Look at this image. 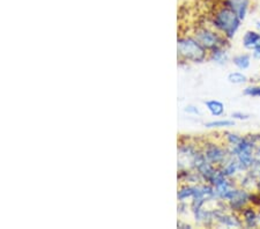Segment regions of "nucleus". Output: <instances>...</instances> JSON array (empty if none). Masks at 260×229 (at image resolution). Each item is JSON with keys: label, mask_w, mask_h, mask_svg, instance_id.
Returning <instances> with one entry per match:
<instances>
[{"label": "nucleus", "mask_w": 260, "mask_h": 229, "mask_svg": "<svg viewBox=\"0 0 260 229\" xmlns=\"http://www.w3.org/2000/svg\"><path fill=\"white\" fill-rule=\"evenodd\" d=\"M242 20L230 6H224L216 12L213 23L215 28L222 31L227 38H232L241 26Z\"/></svg>", "instance_id": "1"}, {"label": "nucleus", "mask_w": 260, "mask_h": 229, "mask_svg": "<svg viewBox=\"0 0 260 229\" xmlns=\"http://www.w3.org/2000/svg\"><path fill=\"white\" fill-rule=\"evenodd\" d=\"M177 42L178 54L185 61L203 63L207 58V50L194 37H179Z\"/></svg>", "instance_id": "2"}, {"label": "nucleus", "mask_w": 260, "mask_h": 229, "mask_svg": "<svg viewBox=\"0 0 260 229\" xmlns=\"http://www.w3.org/2000/svg\"><path fill=\"white\" fill-rule=\"evenodd\" d=\"M194 38L202 44L206 50H214L218 48H222L223 41L222 38L216 34L215 31L207 28H200L196 31Z\"/></svg>", "instance_id": "3"}, {"label": "nucleus", "mask_w": 260, "mask_h": 229, "mask_svg": "<svg viewBox=\"0 0 260 229\" xmlns=\"http://www.w3.org/2000/svg\"><path fill=\"white\" fill-rule=\"evenodd\" d=\"M205 156L212 164L221 163L223 161H226V153H224L222 148H220L216 145L208 146L206 152H205Z\"/></svg>", "instance_id": "4"}, {"label": "nucleus", "mask_w": 260, "mask_h": 229, "mask_svg": "<svg viewBox=\"0 0 260 229\" xmlns=\"http://www.w3.org/2000/svg\"><path fill=\"white\" fill-rule=\"evenodd\" d=\"M243 45L244 48L249 50H254L260 46V34L257 31L249 30L246 31L243 37Z\"/></svg>", "instance_id": "5"}, {"label": "nucleus", "mask_w": 260, "mask_h": 229, "mask_svg": "<svg viewBox=\"0 0 260 229\" xmlns=\"http://www.w3.org/2000/svg\"><path fill=\"white\" fill-rule=\"evenodd\" d=\"M205 104H206L208 111L211 112L212 116L219 117V116H222V115L224 113V104L221 101L210 100V101L205 102Z\"/></svg>", "instance_id": "6"}, {"label": "nucleus", "mask_w": 260, "mask_h": 229, "mask_svg": "<svg viewBox=\"0 0 260 229\" xmlns=\"http://www.w3.org/2000/svg\"><path fill=\"white\" fill-rule=\"evenodd\" d=\"M232 63L238 67L239 70H246L247 67L251 64V56L250 54H239V56H236L232 59Z\"/></svg>", "instance_id": "7"}, {"label": "nucleus", "mask_w": 260, "mask_h": 229, "mask_svg": "<svg viewBox=\"0 0 260 229\" xmlns=\"http://www.w3.org/2000/svg\"><path fill=\"white\" fill-rule=\"evenodd\" d=\"M228 81L234 85H242L247 81V77L242 72H231L228 74Z\"/></svg>", "instance_id": "8"}, {"label": "nucleus", "mask_w": 260, "mask_h": 229, "mask_svg": "<svg viewBox=\"0 0 260 229\" xmlns=\"http://www.w3.org/2000/svg\"><path fill=\"white\" fill-rule=\"evenodd\" d=\"M210 59H211V61L216 62V63H226V62H224V61H227L226 51H223L222 48H218V49L212 50Z\"/></svg>", "instance_id": "9"}, {"label": "nucleus", "mask_w": 260, "mask_h": 229, "mask_svg": "<svg viewBox=\"0 0 260 229\" xmlns=\"http://www.w3.org/2000/svg\"><path fill=\"white\" fill-rule=\"evenodd\" d=\"M243 216L249 226H254L255 221H257V214H255V212L252 208H244Z\"/></svg>", "instance_id": "10"}, {"label": "nucleus", "mask_w": 260, "mask_h": 229, "mask_svg": "<svg viewBox=\"0 0 260 229\" xmlns=\"http://www.w3.org/2000/svg\"><path fill=\"white\" fill-rule=\"evenodd\" d=\"M234 125H235L234 121H213L205 124L206 128H229V126H234Z\"/></svg>", "instance_id": "11"}, {"label": "nucleus", "mask_w": 260, "mask_h": 229, "mask_svg": "<svg viewBox=\"0 0 260 229\" xmlns=\"http://www.w3.org/2000/svg\"><path fill=\"white\" fill-rule=\"evenodd\" d=\"M184 111L186 113H190V115H200L199 109L197 108L196 105H186L184 108Z\"/></svg>", "instance_id": "12"}, {"label": "nucleus", "mask_w": 260, "mask_h": 229, "mask_svg": "<svg viewBox=\"0 0 260 229\" xmlns=\"http://www.w3.org/2000/svg\"><path fill=\"white\" fill-rule=\"evenodd\" d=\"M232 118H235V120H239V121H246L250 118V115L247 113H242V112H234L231 115Z\"/></svg>", "instance_id": "13"}, {"label": "nucleus", "mask_w": 260, "mask_h": 229, "mask_svg": "<svg viewBox=\"0 0 260 229\" xmlns=\"http://www.w3.org/2000/svg\"><path fill=\"white\" fill-rule=\"evenodd\" d=\"M253 57L259 59V61H260V46H259V48L253 50Z\"/></svg>", "instance_id": "14"}, {"label": "nucleus", "mask_w": 260, "mask_h": 229, "mask_svg": "<svg viewBox=\"0 0 260 229\" xmlns=\"http://www.w3.org/2000/svg\"><path fill=\"white\" fill-rule=\"evenodd\" d=\"M229 2H249V0H229Z\"/></svg>", "instance_id": "15"}]
</instances>
